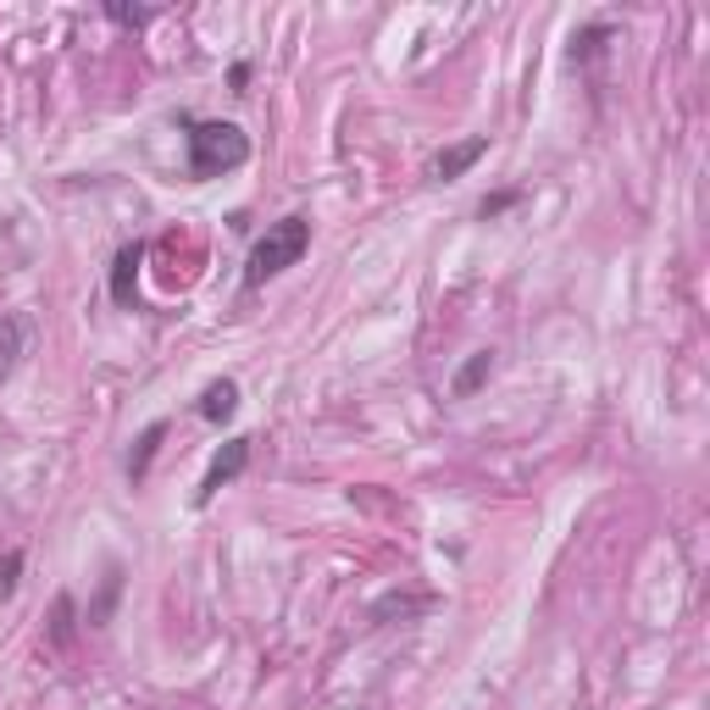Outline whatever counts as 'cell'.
I'll use <instances>...</instances> for the list:
<instances>
[{
  "instance_id": "cell-8",
  "label": "cell",
  "mask_w": 710,
  "mask_h": 710,
  "mask_svg": "<svg viewBox=\"0 0 710 710\" xmlns=\"http://www.w3.org/2000/svg\"><path fill=\"white\" fill-rule=\"evenodd\" d=\"M162 439H167V422H151L145 434H139V444H133V455H128V478L139 483L151 472V461H156V450H162Z\"/></svg>"
},
{
  "instance_id": "cell-12",
  "label": "cell",
  "mask_w": 710,
  "mask_h": 710,
  "mask_svg": "<svg viewBox=\"0 0 710 710\" xmlns=\"http://www.w3.org/2000/svg\"><path fill=\"white\" fill-rule=\"evenodd\" d=\"M106 17H112V23H122V28L151 23V12H145V7H106Z\"/></svg>"
},
{
  "instance_id": "cell-7",
  "label": "cell",
  "mask_w": 710,
  "mask_h": 710,
  "mask_svg": "<svg viewBox=\"0 0 710 710\" xmlns=\"http://www.w3.org/2000/svg\"><path fill=\"white\" fill-rule=\"evenodd\" d=\"M233 411H240V384H233V377H217V384L201 395V416L206 422H228Z\"/></svg>"
},
{
  "instance_id": "cell-13",
  "label": "cell",
  "mask_w": 710,
  "mask_h": 710,
  "mask_svg": "<svg viewBox=\"0 0 710 710\" xmlns=\"http://www.w3.org/2000/svg\"><path fill=\"white\" fill-rule=\"evenodd\" d=\"M17 572H23V555L12 550L7 560H0V594H12V589H17Z\"/></svg>"
},
{
  "instance_id": "cell-6",
  "label": "cell",
  "mask_w": 710,
  "mask_h": 710,
  "mask_svg": "<svg viewBox=\"0 0 710 710\" xmlns=\"http://www.w3.org/2000/svg\"><path fill=\"white\" fill-rule=\"evenodd\" d=\"M489 377H494V350H478V356H472V361L455 372L450 395H455V400H472V395H478V389L489 384Z\"/></svg>"
},
{
  "instance_id": "cell-3",
  "label": "cell",
  "mask_w": 710,
  "mask_h": 710,
  "mask_svg": "<svg viewBox=\"0 0 710 710\" xmlns=\"http://www.w3.org/2000/svg\"><path fill=\"white\" fill-rule=\"evenodd\" d=\"M245 466H250V439H228V444L211 455V466H206V478H201V489H195V505H211V500H217V489H222V483H233Z\"/></svg>"
},
{
  "instance_id": "cell-4",
  "label": "cell",
  "mask_w": 710,
  "mask_h": 710,
  "mask_svg": "<svg viewBox=\"0 0 710 710\" xmlns=\"http://www.w3.org/2000/svg\"><path fill=\"white\" fill-rule=\"evenodd\" d=\"M483 151H489V139H483V133H472V139H461V145L439 151V156L428 162V172H434L439 183H450V178H461L466 167H478V162H483Z\"/></svg>"
},
{
  "instance_id": "cell-10",
  "label": "cell",
  "mask_w": 710,
  "mask_h": 710,
  "mask_svg": "<svg viewBox=\"0 0 710 710\" xmlns=\"http://www.w3.org/2000/svg\"><path fill=\"white\" fill-rule=\"evenodd\" d=\"M117 594H122V572H117V566H112V572H106V589H101V599L89 605V628H106V617H112Z\"/></svg>"
},
{
  "instance_id": "cell-5",
  "label": "cell",
  "mask_w": 710,
  "mask_h": 710,
  "mask_svg": "<svg viewBox=\"0 0 710 710\" xmlns=\"http://www.w3.org/2000/svg\"><path fill=\"white\" fill-rule=\"evenodd\" d=\"M139 261H145V245H122L117 261H112V300L117 306H133V289H139Z\"/></svg>"
},
{
  "instance_id": "cell-9",
  "label": "cell",
  "mask_w": 710,
  "mask_h": 710,
  "mask_svg": "<svg viewBox=\"0 0 710 710\" xmlns=\"http://www.w3.org/2000/svg\"><path fill=\"white\" fill-rule=\"evenodd\" d=\"M17 356H23V322L0 311V372H12Z\"/></svg>"
},
{
  "instance_id": "cell-1",
  "label": "cell",
  "mask_w": 710,
  "mask_h": 710,
  "mask_svg": "<svg viewBox=\"0 0 710 710\" xmlns=\"http://www.w3.org/2000/svg\"><path fill=\"white\" fill-rule=\"evenodd\" d=\"M189 139V178H222L250 162V139L240 122H183Z\"/></svg>"
},
{
  "instance_id": "cell-2",
  "label": "cell",
  "mask_w": 710,
  "mask_h": 710,
  "mask_svg": "<svg viewBox=\"0 0 710 710\" xmlns=\"http://www.w3.org/2000/svg\"><path fill=\"white\" fill-rule=\"evenodd\" d=\"M306 245H311V222H306V217H283V222H272L261 240H256L250 261H245V289H261L267 277L289 272V267L306 256Z\"/></svg>"
},
{
  "instance_id": "cell-14",
  "label": "cell",
  "mask_w": 710,
  "mask_h": 710,
  "mask_svg": "<svg viewBox=\"0 0 710 710\" xmlns=\"http://www.w3.org/2000/svg\"><path fill=\"white\" fill-rule=\"evenodd\" d=\"M73 638V599H56V644Z\"/></svg>"
},
{
  "instance_id": "cell-11",
  "label": "cell",
  "mask_w": 710,
  "mask_h": 710,
  "mask_svg": "<svg viewBox=\"0 0 710 710\" xmlns=\"http://www.w3.org/2000/svg\"><path fill=\"white\" fill-rule=\"evenodd\" d=\"M516 201H522V189H500V195H483V206H478V217L489 222V217H500V211H511Z\"/></svg>"
}]
</instances>
